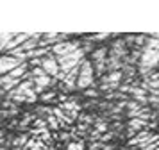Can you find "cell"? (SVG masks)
Segmentation results:
<instances>
[{
	"instance_id": "7",
	"label": "cell",
	"mask_w": 159,
	"mask_h": 150,
	"mask_svg": "<svg viewBox=\"0 0 159 150\" xmlns=\"http://www.w3.org/2000/svg\"><path fill=\"white\" fill-rule=\"evenodd\" d=\"M106 56H107V48H106V47H100V48H97L93 52V61H95V63L107 61V59H106Z\"/></svg>"
},
{
	"instance_id": "6",
	"label": "cell",
	"mask_w": 159,
	"mask_h": 150,
	"mask_svg": "<svg viewBox=\"0 0 159 150\" xmlns=\"http://www.w3.org/2000/svg\"><path fill=\"white\" fill-rule=\"evenodd\" d=\"M145 125H147V121H143L141 118H132V120H129V123H127V129H129V136L139 134V132L143 130Z\"/></svg>"
},
{
	"instance_id": "5",
	"label": "cell",
	"mask_w": 159,
	"mask_h": 150,
	"mask_svg": "<svg viewBox=\"0 0 159 150\" xmlns=\"http://www.w3.org/2000/svg\"><path fill=\"white\" fill-rule=\"evenodd\" d=\"M34 80V91L38 93V95H43V89L45 88H48V86L52 84V79L50 75L47 73V75H43V77H38V79H32Z\"/></svg>"
},
{
	"instance_id": "10",
	"label": "cell",
	"mask_w": 159,
	"mask_h": 150,
	"mask_svg": "<svg viewBox=\"0 0 159 150\" xmlns=\"http://www.w3.org/2000/svg\"><path fill=\"white\" fill-rule=\"evenodd\" d=\"M47 123H48V127H50V129H59V125H61V123H59V120L54 116V114L47 116Z\"/></svg>"
},
{
	"instance_id": "9",
	"label": "cell",
	"mask_w": 159,
	"mask_h": 150,
	"mask_svg": "<svg viewBox=\"0 0 159 150\" xmlns=\"http://www.w3.org/2000/svg\"><path fill=\"white\" fill-rule=\"evenodd\" d=\"M66 150H84V141H70L66 145Z\"/></svg>"
},
{
	"instance_id": "1",
	"label": "cell",
	"mask_w": 159,
	"mask_h": 150,
	"mask_svg": "<svg viewBox=\"0 0 159 150\" xmlns=\"http://www.w3.org/2000/svg\"><path fill=\"white\" fill-rule=\"evenodd\" d=\"M95 66L91 61H82L80 63V73H79V80H77V88L79 89H89L91 84L95 80Z\"/></svg>"
},
{
	"instance_id": "11",
	"label": "cell",
	"mask_w": 159,
	"mask_h": 150,
	"mask_svg": "<svg viewBox=\"0 0 159 150\" xmlns=\"http://www.w3.org/2000/svg\"><path fill=\"white\" fill-rule=\"evenodd\" d=\"M84 95H86V97H89V98H97L100 93L97 91L95 88H89V89H86V91H84Z\"/></svg>"
},
{
	"instance_id": "20",
	"label": "cell",
	"mask_w": 159,
	"mask_h": 150,
	"mask_svg": "<svg viewBox=\"0 0 159 150\" xmlns=\"http://www.w3.org/2000/svg\"><path fill=\"white\" fill-rule=\"evenodd\" d=\"M125 150H134V148H125Z\"/></svg>"
},
{
	"instance_id": "3",
	"label": "cell",
	"mask_w": 159,
	"mask_h": 150,
	"mask_svg": "<svg viewBox=\"0 0 159 150\" xmlns=\"http://www.w3.org/2000/svg\"><path fill=\"white\" fill-rule=\"evenodd\" d=\"M75 50H79V43L77 41H61V43L52 45V54L57 56V59L59 57H65V56H70Z\"/></svg>"
},
{
	"instance_id": "21",
	"label": "cell",
	"mask_w": 159,
	"mask_h": 150,
	"mask_svg": "<svg viewBox=\"0 0 159 150\" xmlns=\"http://www.w3.org/2000/svg\"><path fill=\"white\" fill-rule=\"evenodd\" d=\"M157 123H159V121H157Z\"/></svg>"
},
{
	"instance_id": "8",
	"label": "cell",
	"mask_w": 159,
	"mask_h": 150,
	"mask_svg": "<svg viewBox=\"0 0 159 150\" xmlns=\"http://www.w3.org/2000/svg\"><path fill=\"white\" fill-rule=\"evenodd\" d=\"M41 102H52V100H57V91H45L43 95H39Z\"/></svg>"
},
{
	"instance_id": "15",
	"label": "cell",
	"mask_w": 159,
	"mask_h": 150,
	"mask_svg": "<svg viewBox=\"0 0 159 150\" xmlns=\"http://www.w3.org/2000/svg\"><path fill=\"white\" fill-rule=\"evenodd\" d=\"M113 136H115L113 132H106V134H104V136L100 138V141H102V143H106V141H109V139H111Z\"/></svg>"
},
{
	"instance_id": "4",
	"label": "cell",
	"mask_w": 159,
	"mask_h": 150,
	"mask_svg": "<svg viewBox=\"0 0 159 150\" xmlns=\"http://www.w3.org/2000/svg\"><path fill=\"white\" fill-rule=\"evenodd\" d=\"M41 68H43L50 77H57L59 73H61V66H59L57 59L54 54H48V56H45L41 59Z\"/></svg>"
},
{
	"instance_id": "16",
	"label": "cell",
	"mask_w": 159,
	"mask_h": 150,
	"mask_svg": "<svg viewBox=\"0 0 159 150\" xmlns=\"http://www.w3.org/2000/svg\"><path fill=\"white\" fill-rule=\"evenodd\" d=\"M41 139H45V141H50V134H48V130L45 129V130H41Z\"/></svg>"
},
{
	"instance_id": "17",
	"label": "cell",
	"mask_w": 159,
	"mask_h": 150,
	"mask_svg": "<svg viewBox=\"0 0 159 150\" xmlns=\"http://www.w3.org/2000/svg\"><path fill=\"white\" fill-rule=\"evenodd\" d=\"M61 139H63V141H70V139H72V134H70V132H63V134H61Z\"/></svg>"
},
{
	"instance_id": "13",
	"label": "cell",
	"mask_w": 159,
	"mask_h": 150,
	"mask_svg": "<svg viewBox=\"0 0 159 150\" xmlns=\"http://www.w3.org/2000/svg\"><path fill=\"white\" fill-rule=\"evenodd\" d=\"M79 120L82 121V123L86 121V125H88V123H91V120H93V118H91V114H80V116H79Z\"/></svg>"
},
{
	"instance_id": "12",
	"label": "cell",
	"mask_w": 159,
	"mask_h": 150,
	"mask_svg": "<svg viewBox=\"0 0 159 150\" xmlns=\"http://www.w3.org/2000/svg\"><path fill=\"white\" fill-rule=\"evenodd\" d=\"M106 38H109V34L107 32H102V34H97V36H93V38H89L91 41H102V39H106Z\"/></svg>"
},
{
	"instance_id": "14",
	"label": "cell",
	"mask_w": 159,
	"mask_h": 150,
	"mask_svg": "<svg viewBox=\"0 0 159 150\" xmlns=\"http://www.w3.org/2000/svg\"><path fill=\"white\" fill-rule=\"evenodd\" d=\"M30 150H47V147H45L43 141H36L34 143V147H32Z\"/></svg>"
},
{
	"instance_id": "19",
	"label": "cell",
	"mask_w": 159,
	"mask_h": 150,
	"mask_svg": "<svg viewBox=\"0 0 159 150\" xmlns=\"http://www.w3.org/2000/svg\"><path fill=\"white\" fill-rule=\"evenodd\" d=\"M152 36V38H156V39H159V32H157V34H150Z\"/></svg>"
},
{
	"instance_id": "18",
	"label": "cell",
	"mask_w": 159,
	"mask_h": 150,
	"mask_svg": "<svg viewBox=\"0 0 159 150\" xmlns=\"http://www.w3.org/2000/svg\"><path fill=\"white\" fill-rule=\"evenodd\" d=\"M16 113H18V109H16V107H15V109H13V111H11V114H16ZM4 116H6V118H7L9 114H7V113H4Z\"/></svg>"
},
{
	"instance_id": "2",
	"label": "cell",
	"mask_w": 159,
	"mask_h": 150,
	"mask_svg": "<svg viewBox=\"0 0 159 150\" xmlns=\"http://www.w3.org/2000/svg\"><path fill=\"white\" fill-rule=\"evenodd\" d=\"M22 64H25V61H22V59H18V57H15V56H11V54H4L2 59H0V73H2V75H7V73H11L13 70L20 68Z\"/></svg>"
}]
</instances>
